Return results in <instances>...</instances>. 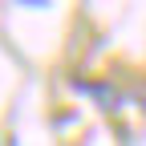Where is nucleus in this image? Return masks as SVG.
Listing matches in <instances>:
<instances>
[]
</instances>
